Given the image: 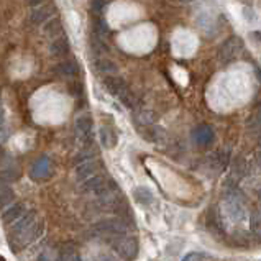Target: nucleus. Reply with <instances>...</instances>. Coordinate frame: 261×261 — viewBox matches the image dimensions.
<instances>
[{
    "instance_id": "1",
    "label": "nucleus",
    "mask_w": 261,
    "mask_h": 261,
    "mask_svg": "<svg viewBox=\"0 0 261 261\" xmlns=\"http://www.w3.org/2000/svg\"><path fill=\"white\" fill-rule=\"evenodd\" d=\"M102 84H103V87H106V91L110 92L114 97H117V99L120 100L126 109H135L137 107V103H138L137 97L133 95L130 87L126 86V83L122 77L112 74V76H106L102 79Z\"/></svg>"
},
{
    "instance_id": "2",
    "label": "nucleus",
    "mask_w": 261,
    "mask_h": 261,
    "mask_svg": "<svg viewBox=\"0 0 261 261\" xmlns=\"http://www.w3.org/2000/svg\"><path fill=\"white\" fill-rule=\"evenodd\" d=\"M130 232V227L128 223L122 219H106V220H100L97 222L95 225L89 230V235L91 238H110V237H115V235H126Z\"/></svg>"
},
{
    "instance_id": "3",
    "label": "nucleus",
    "mask_w": 261,
    "mask_h": 261,
    "mask_svg": "<svg viewBox=\"0 0 261 261\" xmlns=\"http://www.w3.org/2000/svg\"><path fill=\"white\" fill-rule=\"evenodd\" d=\"M109 245L112 247L118 256L125 261H132L135 259L138 255V242L133 237H126V235H115L107 238Z\"/></svg>"
},
{
    "instance_id": "4",
    "label": "nucleus",
    "mask_w": 261,
    "mask_h": 261,
    "mask_svg": "<svg viewBox=\"0 0 261 261\" xmlns=\"http://www.w3.org/2000/svg\"><path fill=\"white\" fill-rule=\"evenodd\" d=\"M225 214L227 217L238 223L243 222L245 217H247V208H245V202H243V196L240 194L237 188L228 189L227 196H225Z\"/></svg>"
},
{
    "instance_id": "5",
    "label": "nucleus",
    "mask_w": 261,
    "mask_h": 261,
    "mask_svg": "<svg viewBox=\"0 0 261 261\" xmlns=\"http://www.w3.org/2000/svg\"><path fill=\"white\" fill-rule=\"evenodd\" d=\"M43 230H44V223L41 219H38L32 227L25 228L23 232H18V233H13L10 235V245L13 250H23L28 245H32L33 242H36L38 238L43 235Z\"/></svg>"
},
{
    "instance_id": "6",
    "label": "nucleus",
    "mask_w": 261,
    "mask_h": 261,
    "mask_svg": "<svg viewBox=\"0 0 261 261\" xmlns=\"http://www.w3.org/2000/svg\"><path fill=\"white\" fill-rule=\"evenodd\" d=\"M53 173H55V163L49 156H41L30 168V177L35 179V181H44V179L53 176Z\"/></svg>"
},
{
    "instance_id": "7",
    "label": "nucleus",
    "mask_w": 261,
    "mask_h": 261,
    "mask_svg": "<svg viewBox=\"0 0 261 261\" xmlns=\"http://www.w3.org/2000/svg\"><path fill=\"white\" fill-rule=\"evenodd\" d=\"M74 130H76V135L81 141H83L84 146H89L92 143L94 122H92V117L89 114H84L76 118V122H74Z\"/></svg>"
},
{
    "instance_id": "8",
    "label": "nucleus",
    "mask_w": 261,
    "mask_h": 261,
    "mask_svg": "<svg viewBox=\"0 0 261 261\" xmlns=\"http://www.w3.org/2000/svg\"><path fill=\"white\" fill-rule=\"evenodd\" d=\"M242 51V41L240 38H228L225 43L222 44L220 49H219V59L222 63H232L233 59L238 56V53Z\"/></svg>"
},
{
    "instance_id": "9",
    "label": "nucleus",
    "mask_w": 261,
    "mask_h": 261,
    "mask_svg": "<svg viewBox=\"0 0 261 261\" xmlns=\"http://www.w3.org/2000/svg\"><path fill=\"white\" fill-rule=\"evenodd\" d=\"M56 13V5L55 4H43L33 7L32 15H30V21L33 25H43L46 23L49 18H53Z\"/></svg>"
},
{
    "instance_id": "10",
    "label": "nucleus",
    "mask_w": 261,
    "mask_h": 261,
    "mask_svg": "<svg viewBox=\"0 0 261 261\" xmlns=\"http://www.w3.org/2000/svg\"><path fill=\"white\" fill-rule=\"evenodd\" d=\"M191 138L197 146H208L215 140V132L211 125H197L191 132Z\"/></svg>"
},
{
    "instance_id": "11",
    "label": "nucleus",
    "mask_w": 261,
    "mask_h": 261,
    "mask_svg": "<svg viewBox=\"0 0 261 261\" xmlns=\"http://www.w3.org/2000/svg\"><path fill=\"white\" fill-rule=\"evenodd\" d=\"M28 211L27 205L23 202H17V204H10L9 207H5L2 211V215H0V219L5 223V225H12L15 220H18L21 215Z\"/></svg>"
},
{
    "instance_id": "12",
    "label": "nucleus",
    "mask_w": 261,
    "mask_h": 261,
    "mask_svg": "<svg viewBox=\"0 0 261 261\" xmlns=\"http://www.w3.org/2000/svg\"><path fill=\"white\" fill-rule=\"evenodd\" d=\"M100 168H102L100 161H97L95 158L89 160V161H84V163H81V165L76 166V176H77L79 181H84V179H87V177H91V176L99 173Z\"/></svg>"
},
{
    "instance_id": "13",
    "label": "nucleus",
    "mask_w": 261,
    "mask_h": 261,
    "mask_svg": "<svg viewBox=\"0 0 261 261\" xmlns=\"http://www.w3.org/2000/svg\"><path fill=\"white\" fill-rule=\"evenodd\" d=\"M53 72L59 77H77L81 68L76 61H59L53 68Z\"/></svg>"
},
{
    "instance_id": "14",
    "label": "nucleus",
    "mask_w": 261,
    "mask_h": 261,
    "mask_svg": "<svg viewBox=\"0 0 261 261\" xmlns=\"http://www.w3.org/2000/svg\"><path fill=\"white\" fill-rule=\"evenodd\" d=\"M107 181V177L103 176V174H94L91 177H87L84 179V181H79V191L81 192H84V194H91L94 192L97 188H100V186Z\"/></svg>"
},
{
    "instance_id": "15",
    "label": "nucleus",
    "mask_w": 261,
    "mask_h": 261,
    "mask_svg": "<svg viewBox=\"0 0 261 261\" xmlns=\"http://www.w3.org/2000/svg\"><path fill=\"white\" fill-rule=\"evenodd\" d=\"M43 33L48 38H59V36H63L64 35L63 21L59 18H49L46 23H43Z\"/></svg>"
},
{
    "instance_id": "16",
    "label": "nucleus",
    "mask_w": 261,
    "mask_h": 261,
    "mask_svg": "<svg viewBox=\"0 0 261 261\" xmlns=\"http://www.w3.org/2000/svg\"><path fill=\"white\" fill-rule=\"evenodd\" d=\"M69 41L66 36H59L53 43L49 44V53L56 56V58H64L66 55L69 53Z\"/></svg>"
},
{
    "instance_id": "17",
    "label": "nucleus",
    "mask_w": 261,
    "mask_h": 261,
    "mask_svg": "<svg viewBox=\"0 0 261 261\" xmlns=\"http://www.w3.org/2000/svg\"><path fill=\"white\" fill-rule=\"evenodd\" d=\"M228 161H230L228 151H215L212 156H208V165H211L212 169L217 171V173L228 166Z\"/></svg>"
},
{
    "instance_id": "18",
    "label": "nucleus",
    "mask_w": 261,
    "mask_h": 261,
    "mask_svg": "<svg viewBox=\"0 0 261 261\" xmlns=\"http://www.w3.org/2000/svg\"><path fill=\"white\" fill-rule=\"evenodd\" d=\"M99 138H100V145L103 148H107V150H112V148L117 146V135L114 130L109 128V126H100Z\"/></svg>"
},
{
    "instance_id": "19",
    "label": "nucleus",
    "mask_w": 261,
    "mask_h": 261,
    "mask_svg": "<svg viewBox=\"0 0 261 261\" xmlns=\"http://www.w3.org/2000/svg\"><path fill=\"white\" fill-rule=\"evenodd\" d=\"M208 227H211L215 233H222L223 232V220H222V215L219 212L217 207H212L208 208Z\"/></svg>"
},
{
    "instance_id": "20",
    "label": "nucleus",
    "mask_w": 261,
    "mask_h": 261,
    "mask_svg": "<svg viewBox=\"0 0 261 261\" xmlns=\"http://www.w3.org/2000/svg\"><path fill=\"white\" fill-rule=\"evenodd\" d=\"M94 71L97 74H109V76H112V74L118 71V66L110 59H97L94 63Z\"/></svg>"
},
{
    "instance_id": "21",
    "label": "nucleus",
    "mask_w": 261,
    "mask_h": 261,
    "mask_svg": "<svg viewBox=\"0 0 261 261\" xmlns=\"http://www.w3.org/2000/svg\"><path fill=\"white\" fill-rule=\"evenodd\" d=\"M247 130L248 133L255 137L261 135V107H258L255 112L251 114V117L247 120Z\"/></svg>"
},
{
    "instance_id": "22",
    "label": "nucleus",
    "mask_w": 261,
    "mask_h": 261,
    "mask_svg": "<svg viewBox=\"0 0 261 261\" xmlns=\"http://www.w3.org/2000/svg\"><path fill=\"white\" fill-rule=\"evenodd\" d=\"M133 197H135L137 202L143 204V205H150L153 204V192L148 189V188H137L135 191H133Z\"/></svg>"
},
{
    "instance_id": "23",
    "label": "nucleus",
    "mask_w": 261,
    "mask_h": 261,
    "mask_svg": "<svg viewBox=\"0 0 261 261\" xmlns=\"http://www.w3.org/2000/svg\"><path fill=\"white\" fill-rule=\"evenodd\" d=\"M15 200V192L9 186H0V208L9 207Z\"/></svg>"
},
{
    "instance_id": "24",
    "label": "nucleus",
    "mask_w": 261,
    "mask_h": 261,
    "mask_svg": "<svg viewBox=\"0 0 261 261\" xmlns=\"http://www.w3.org/2000/svg\"><path fill=\"white\" fill-rule=\"evenodd\" d=\"M17 177H18V171L12 166H7V168L0 169V181L2 182H13Z\"/></svg>"
},
{
    "instance_id": "25",
    "label": "nucleus",
    "mask_w": 261,
    "mask_h": 261,
    "mask_svg": "<svg viewBox=\"0 0 261 261\" xmlns=\"http://www.w3.org/2000/svg\"><path fill=\"white\" fill-rule=\"evenodd\" d=\"M250 227H251V232L255 233L258 238H261V214L259 212H253L251 214Z\"/></svg>"
},
{
    "instance_id": "26",
    "label": "nucleus",
    "mask_w": 261,
    "mask_h": 261,
    "mask_svg": "<svg viewBox=\"0 0 261 261\" xmlns=\"http://www.w3.org/2000/svg\"><path fill=\"white\" fill-rule=\"evenodd\" d=\"M94 158H95V153H94L92 150H83L81 153H77L76 156H74L72 165H74V166H77V165H81V163L89 161V160H94Z\"/></svg>"
},
{
    "instance_id": "27",
    "label": "nucleus",
    "mask_w": 261,
    "mask_h": 261,
    "mask_svg": "<svg viewBox=\"0 0 261 261\" xmlns=\"http://www.w3.org/2000/svg\"><path fill=\"white\" fill-rule=\"evenodd\" d=\"M94 33H95V36H99V38H102V40L109 35V27H107V23L102 18L95 20V23H94Z\"/></svg>"
},
{
    "instance_id": "28",
    "label": "nucleus",
    "mask_w": 261,
    "mask_h": 261,
    "mask_svg": "<svg viewBox=\"0 0 261 261\" xmlns=\"http://www.w3.org/2000/svg\"><path fill=\"white\" fill-rule=\"evenodd\" d=\"M7 138H9V132H7V126H5V110L0 103V145H4Z\"/></svg>"
},
{
    "instance_id": "29",
    "label": "nucleus",
    "mask_w": 261,
    "mask_h": 261,
    "mask_svg": "<svg viewBox=\"0 0 261 261\" xmlns=\"http://www.w3.org/2000/svg\"><path fill=\"white\" fill-rule=\"evenodd\" d=\"M245 169H247V165H245L243 158H237L235 166H233V177H237V181L245 174Z\"/></svg>"
},
{
    "instance_id": "30",
    "label": "nucleus",
    "mask_w": 261,
    "mask_h": 261,
    "mask_svg": "<svg viewBox=\"0 0 261 261\" xmlns=\"http://www.w3.org/2000/svg\"><path fill=\"white\" fill-rule=\"evenodd\" d=\"M205 258H208L205 253H200V251H192L189 255H186L182 258V261H204Z\"/></svg>"
},
{
    "instance_id": "31",
    "label": "nucleus",
    "mask_w": 261,
    "mask_h": 261,
    "mask_svg": "<svg viewBox=\"0 0 261 261\" xmlns=\"http://www.w3.org/2000/svg\"><path fill=\"white\" fill-rule=\"evenodd\" d=\"M106 5H107L106 0H94V2H92V10H94V13L100 15L103 12V9H106Z\"/></svg>"
},
{
    "instance_id": "32",
    "label": "nucleus",
    "mask_w": 261,
    "mask_h": 261,
    "mask_svg": "<svg viewBox=\"0 0 261 261\" xmlns=\"http://www.w3.org/2000/svg\"><path fill=\"white\" fill-rule=\"evenodd\" d=\"M91 261H118V259L109 255V253H97V255L91 258Z\"/></svg>"
},
{
    "instance_id": "33",
    "label": "nucleus",
    "mask_w": 261,
    "mask_h": 261,
    "mask_svg": "<svg viewBox=\"0 0 261 261\" xmlns=\"http://www.w3.org/2000/svg\"><path fill=\"white\" fill-rule=\"evenodd\" d=\"M61 261H83V259H81V256H77L76 253H63Z\"/></svg>"
},
{
    "instance_id": "34",
    "label": "nucleus",
    "mask_w": 261,
    "mask_h": 261,
    "mask_svg": "<svg viewBox=\"0 0 261 261\" xmlns=\"http://www.w3.org/2000/svg\"><path fill=\"white\" fill-rule=\"evenodd\" d=\"M44 2V0H27V4L30 7H36V5H41Z\"/></svg>"
},
{
    "instance_id": "35",
    "label": "nucleus",
    "mask_w": 261,
    "mask_h": 261,
    "mask_svg": "<svg viewBox=\"0 0 261 261\" xmlns=\"http://www.w3.org/2000/svg\"><path fill=\"white\" fill-rule=\"evenodd\" d=\"M243 13H245V17H247V18H250V17H251V18H256V15L253 13L251 10L248 12V9H245V12H243Z\"/></svg>"
},
{
    "instance_id": "36",
    "label": "nucleus",
    "mask_w": 261,
    "mask_h": 261,
    "mask_svg": "<svg viewBox=\"0 0 261 261\" xmlns=\"http://www.w3.org/2000/svg\"><path fill=\"white\" fill-rule=\"evenodd\" d=\"M259 168H261V161H259Z\"/></svg>"
}]
</instances>
